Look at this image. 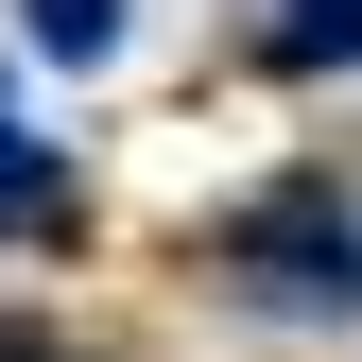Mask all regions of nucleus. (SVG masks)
I'll list each match as a JSON object with an SVG mask.
<instances>
[{
  "label": "nucleus",
  "mask_w": 362,
  "mask_h": 362,
  "mask_svg": "<svg viewBox=\"0 0 362 362\" xmlns=\"http://www.w3.org/2000/svg\"><path fill=\"white\" fill-rule=\"evenodd\" d=\"M224 276H242L259 310H293V328H345V310H362V207L328 190V173L224 207Z\"/></svg>",
  "instance_id": "nucleus-1"
},
{
  "label": "nucleus",
  "mask_w": 362,
  "mask_h": 362,
  "mask_svg": "<svg viewBox=\"0 0 362 362\" xmlns=\"http://www.w3.org/2000/svg\"><path fill=\"white\" fill-rule=\"evenodd\" d=\"M259 69H362V0H259Z\"/></svg>",
  "instance_id": "nucleus-2"
},
{
  "label": "nucleus",
  "mask_w": 362,
  "mask_h": 362,
  "mask_svg": "<svg viewBox=\"0 0 362 362\" xmlns=\"http://www.w3.org/2000/svg\"><path fill=\"white\" fill-rule=\"evenodd\" d=\"M69 207V156L52 139H18V121H0V224H52Z\"/></svg>",
  "instance_id": "nucleus-3"
}]
</instances>
